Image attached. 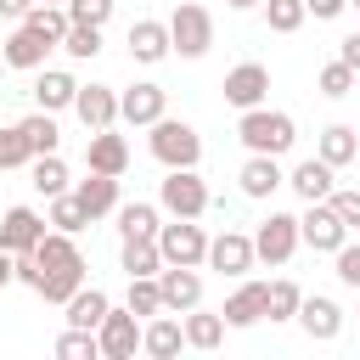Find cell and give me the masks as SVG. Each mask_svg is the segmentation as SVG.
Returning <instances> with one entry per match:
<instances>
[{
  "instance_id": "obj_4",
  "label": "cell",
  "mask_w": 360,
  "mask_h": 360,
  "mask_svg": "<svg viewBox=\"0 0 360 360\" xmlns=\"http://www.w3.org/2000/svg\"><path fill=\"white\" fill-rule=\"evenodd\" d=\"M208 45H214V17H208V6L180 0V6L169 11V51H180V56H208Z\"/></svg>"
},
{
  "instance_id": "obj_49",
  "label": "cell",
  "mask_w": 360,
  "mask_h": 360,
  "mask_svg": "<svg viewBox=\"0 0 360 360\" xmlns=\"http://www.w3.org/2000/svg\"><path fill=\"white\" fill-rule=\"evenodd\" d=\"M225 6H236V11H248V6H259V0H225Z\"/></svg>"
},
{
  "instance_id": "obj_28",
  "label": "cell",
  "mask_w": 360,
  "mask_h": 360,
  "mask_svg": "<svg viewBox=\"0 0 360 360\" xmlns=\"http://www.w3.org/2000/svg\"><path fill=\"white\" fill-rule=\"evenodd\" d=\"M321 163H332V169H343L349 158H360V135L349 129V124H326L321 129V152H315Z\"/></svg>"
},
{
  "instance_id": "obj_31",
  "label": "cell",
  "mask_w": 360,
  "mask_h": 360,
  "mask_svg": "<svg viewBox=\"0 0 360 360\" xmlns=\"http://www.w3.org/2000/svg\"><path fill=\"white\" fill-rule=\"evenodd\" d=\"M180 326H186V343H191V349H219V343H225V315H202V304L186 309Z\"/></svg>"
},
{
  "instance_id": "obj_6",
  "label": "cell",
  "mask_w": 360,
  "mask_h": 360,
  "mask_svg": "<svg viewBox=\"0 0 360 360\" xmlns=\"http://www.w3.org/2000/svg\"><path fill=\"white\" fill-rule=\"evenodd\" d=\"M158 253H163V264H202L208 236H202V225L174 219V225H158Z\"/></svg>"
},
{
  "instance_id": "obj_11",
  "label": "cell",
  "mask_w": 360,
  "mask_h": 360,
  "mask_svg": "<svg viewBox=\"0 0 360 360\" xmlns=\"http://www.w3.org/2000/svg\"><path fill=\"white\" fill-rule=\"evenodd\" d=\"M73 112H79L84 129H107V124H118V90L112 84H79L73 90Z\"/></svg>"
},
{
  "instance_id": "obj_21",
  "label": "cell",
  "mask_w": 360,
  "mask_h": 360,
  "mask_svg": "<svg viewBox=\"0 0 360 360\" xmlns=\"http://www.w3.org/2000/svg\"><path fill=\"white\" fill-rule=\"evenodd\" d=\"M129 56L135 62H163L169 56V22H152V17L129 22Z\"/></svg>"
},
{
  "instance_id": "obj_48",
  "label": "cell",
  "mask_w": 360,
  "mask_h": 360,
  "mask_svg": "<svg viewBox=\"0 0 360 360\" xmlns=\"http://www.w3.org/2000/svg\"><path fill=\"white\" fill-rule=\"evenodd\" d=\"M28 6H34V0H0V17H22Z\"/></svg>"
},
{
  "instance_id": "obj_14",
  "label": "cell",
  "mask_w": 360,
  "mask_h": 360,
  "mask_svg": "<svg viewBox=\"0 0 360 360\" xmlns=\"http://www.w3.org/2000/svg\"><path fill=\"white\" fill-rule=\"evenodd\" d=\"M39 236H45V214H34V208H6L0 214V248L6 253H34Z\"/></svg>"
},
{
  "instance_id": "obj_8",
  "label": "cell",
  "mask_w": 360,
  "mask_h": 360,
  "mask_svg": "<svg viewBox=\"0 0 360 360\" xmlns=\"http://www.w3.org/2000/svg\"><path fill=\"white\" fill-rule=\"evenodd\" d=\"M298 242H309L315 253H338L343 242H349V225L332 214V202L321 197V202H309V214L298 219Z\"/></svg>"
},
{
  "instance_id": "obj_5",
  "label": "cell",
  "mask_w": 360,
  "mask_h": 360,
  "mask_svg": "<svg viewBox=\"0 0 360 360\" xmlns=\"http://www.w3.org/2000/svg\"><path fill=\"white\" fill-rule=\"evenodd\" d=\"M158 208L174 214V219H197V214L208 208V186H202V174H197V169H169L163 186H158Z\"/></svg>"
},
{
  "instance_id": "obj_36",
  "label": "cell",
  "mask_w": 360,
  "mask_h": 360,
  "mask_svg": "<svg viewBox=\"0 0 360 360\" xmlns=\"http://www.w3.org/2000/svg\"><path fill=\"white\" fill-rule=\"evenodd\" d=\"M129 309L141 321H152L163 309V292H158V276H129Z\"/></svg>"
},
{
  "instance_id": "obj_43",
  "label": "cell",
  "mask_w": 360,
  "mask_h": 360,
  "mask_svg": "<svg viewBox=\"0 0 360 360\" xmlns=\"http://www.w3.org/2000/svg\"><path fill=\"white\" fill-rule=\"evenodd\" d=\"M338 281L360 292V242H343L338 248Z\"/></svg>"
},
{
  "instance_id": "obj_33",
  "label": "cell",
  "mask_w": 360,
  "mask_h": 360,
  "mask_svg": "<svg viewBox=\"0 0 360 360\" xmlns=\"http://www.w3.org/2000/svg\"><path fill=\"white\" fill-rule=\"evenodd\" d=\"M118 231L124 236H158V202H118Z\"/></svg>"
},
{
  "instance_id": "obj_16",
  "label": "cell",
  "mask_w": 360,
  "mask_h": 360,
  "mask_svg": "<svg viewBox=\"0 0 360 360\" xmlns=\"http://www.w3.org/2000/svg\"><path fill=\"white\" fill-rule=\"evenodd\" d=\"M84 163H90L96 174H124V169H129V141H124V135H112V124H107V129H90Z\"/></svg>"
},
{
  "instance_id": "obj_1",
  "label": "cell",
  "mask_w": 360,
  "mask_h": 360,
  "mask_svg": "<svg viewBox=\"0 0 360 360\" xmlns=\"http://www.w3.org/2000/svg\"><path fill=\"white\" fill-rule=\"evenodd\" d=\"M17 281L34 287L45 304H68L84 287V259H79L73 236L68 231H45L34 242V253H17Z\"/></svg>"
},
{
  "instance_id": "obj_42",
  "label": "cell",
  "mask_w": 360,
  "mask_h": 360,
  "mask_svg": "<svg viewBox=\"0 0 360 360\" xmlns=\"http://www.w3.org/2000/svg\"><path fill=\"white\" fill-rule=\"evenodd\" d=\"M62 6H68V22H90V28L112 17V0H62Z\"/></svg>"
},
{
  "instance_id": "obj_38",
  "label": "cell",
  "mask_w": 360,
  "mask_h": 360,
  "mask_svg": "<svg viewBox=\"0 0 360 360\" xmlns=\"http://www.w3.org/2000/svg\"><path fill=\"white\" fill-rule=\"evenodd\" d=\"M56 354H62V360H96V354H101V343H96V332L68 326V332L56 338Z\"/></svg>"
},
{
  "instance_id": "obj_9",
  "label": "cell",
  "mask_w": 360,
  "mask_h": 360,
  "mask_svg": "<svg viewBox=\"0 0 360 360\" xmlns=\"http://www.w3.org/2000/svg\"><path fill=\"white\" fill-rule=\"evenodd\" d=\"M292 248H298V214H270L253 231V259H264V264H287Z\"/></svg>"
},
{
  "instance_id": "obj_2",
  "label": "cell",
  "mask_w": 360,
  "mask_h": 360,
  "mask_svg": "<svg viewBox=\"0 0 360 360\" xmlns=\"http://www.w3.org/2000/svg\"><path fill=\"white\" fill-rule=\"evenodd\" d=\"M236 135H242V146H248V152H270V158H281V152L298 141V129H292V112H276V107H264V101L242 112Z\"/></svg>"
},
{
  "instance_id": "obj_29",
  "label": "cell",
  "mask_w": 360,
  "mask_h": 360,
  "mask_svg": "<svg viewBox=\"0 0 360 360\" xmlns=\"http://www.w3.org/2000/svg\"><path fill=\"white\" fill-rule=\"evenodd\" d=\"M28 180H34L39 197H62L68 191V163L56 152H39V158H28Z\"/></svg>"
},
{
  "instance_id": "obj_44",
  "label": "cell",
  "mask_w": 360,
  "mask_h": 360,
  "mask_svg": "<svg viewBox=\"0 0 360 360\" xmlns=\"http://www.w3.org/2000/svg\"><path fill=\"white\" fill-rule=\"evenodd\" d=\"M326 202H332V214H338L349 231L360 225V191H338V186H332V197H326Z\"/></svg>"
},
{
  "instance_id": "obj_41",
  "label": "cell",
  "mask_w": 360,
  "mask_h": 360,
  "mask_svg": "<svg viewBox=\"0 0 360 360\" xmlns=\"http://www.w3.org/2000/svg\"><path fill=\"white\" fill-rule=\"evenodd\" d=\"M315 84H321V96H349V90H354V68H349V62H326Z\"/></svg>"
},
{
  "instance_id": "obj_10",
  "label": "cell",
  "mask_w": 360,
  "mask_h": 360,
  "mask_svg": "<svg viewBox=\"0 0 360 360\" xmlns=\"http://www.w3.org/2000/svg\"><path fill=\"white\" fill-rule=\"evenodd\" d=\"M158 292H163V309H169V315L197 309V304H202V276H197V264H163V270H158Z\"/></svg>"
},
{
  "instance_id": "obj_19",
  "label": "cell",
  "mask_w": 360,
  "mask_h": 360,
  "mask_svg": "<svg viewBox=\"0 0 360 360\" xmlns=\"http://www.w3.org/2000/svg\"><path fill=\"white\" fill-rule=\"evenodd\" d=\"M180 343H186V326H180L169 309H158V315L141 326V354H152V360H169V354H180Z\"/></svg>"
},
{
  "instance_id": "obj_7",
  "label": "cell",
  "mask_w": 360,
  "mask_h": 360,
  "mask_svg": "<svg viewBox=\"0 0 360 360\" xmlns=\"http://www.w3.org/2000/svg\"><path fill=\"white\" fill-rule=\"evenodd\" d=\"M96 343H101L107 360H135V349H141V315L135 309H107L101 326H96Z\"/></svg>"
},
{
  "instance_id": "obj_37",
  "label": "cell",
  "mask_w": 360,
  "mask_h": 360,
  "mask_svg": "<svg viewBox=\"0 0 360 360\" xmlns=\"http://www.w3.org/2000/svg\"><path fill=\"white\" fill-rule=\"evenodd\" d=\"M62 51H68V56H79V62H90V56L101 51V28H90V22H68Z\"/></svg>"
},
{
  "instance_id": "obj_12",
  "label": "cell",
  "mask_w": 360,
  "mask_h": 360,
  "mask_svg": "<svg viewBox=\"0 0 360 360\" xmlns=\"http://www.w3.org/2000/svg\"><path fill=\"white\" fill-rule=\"evenodd\" d=\"M202 264H214L219 276H248V270H253V236L219 231V236L208 242V259H202Z\"/></svg>"
},
{
  "instance_id": "obj_45",
  "label": "cell",
  "mask_w": 360,
  "mask_h": 360,
  "mask_svg": "<svg viewBox=\"0 0 360 360\" xmlns=\"http://www.w3.org/2000/svg\"><path fill=\"white\" fill-rule=\"evenodd\" d=\"M343 6H349V0H304V11H315L321 22H332V17H343Z\"/></svg>"
},
{
  "instance_id": "obj_52",
  "label": "cell",
  "mask_w": 360,
  "mask_h": 360,
  "mask_svg": "<svg viewBox=\"0 0 360 360\" xmlns=\"http://www.w3.org/2000/svg\"><path fill=\"white\" fill-rule=\"evenodd\" d=\"M0 68H6V56H0Z\"/></svg>"
},
{
  "instance_id": "obj_47",
  "label": "cell",
  "mask_w": 360,
  "mask_h": 360,
  "mask_svg": "<svg viewBox=\"0 0 360 360\" xmlns=\"http://www.w3.org/2000/svg\"><path fill=\"white\" fill-rule=\"evenodd\" d=\"M11 281H17V253L0 248V287H11Z\"/></svg>"
},
{
  "instance_id": "obj_50",
  "label": "cell",
  "mask_w": 360,
  "mask_h": 360,
  "mask_svg": "<svg viewBox=\"0 0 360 360\" xmlns=\"http://www.w3.org/2000/svg\"><path fill=\"white\" fill-rule=\"evenodd\" d=\"M349 6H354V11H360V0H349Z\"/></svg>"
},
{
  "instance_id": "obj_20",
  "label": "cell",
  "mask_w": 360,
  "mask_h": 360,
  "mask_svg": "<svg viewBox=\"0 0 360 360\" xmlns=\"http://www.w3.org/2000/svg\"><path fill=\"white\" fill-rule=\"evenodd\" d=\"M236 180H242V197H253V202H264L276 186H287V174H281V163H276L270 152H253V158L242 163Z\"/></svg>"
},
{
  "instance_id": "obj_27",
  "label": "cell",
  "mask_w": 360,
  "mask_h": 360,
  "mask_svg": "<svg viewBox=\"0 0 360 360\" xmlns=\"http://www.w3.org/2000/svg\"><path fill=\"white\" fill-rule=\"evenodd\" d=\"M22 28H34L45 45H62V34H68V6H45V0H34V6L22 11Z\"/></svg>"
},
{
  "instance_id": "obj_17",
  "label": "cell",
  "mask_w": 360,
  "mask_h": 360,
  "mask_svg": "<svg viewBox=\"0 0 360 360\" xmlns=\"http://www.w3.org/2000/svg\"><path fill=\"white\" fill-rule=\"evenodd\" d=\"M292 321H298L315 343H332V338L343 332V309H338L332 298H321V292H315V298H298V315H292Z\"/></svg>"
},
{
  "instance_id": "obj_34",
  "label": "cell",
  "mask_w": 360,
  "mask_h": 360,
  "mask_svg": "<svg viewBox=\"0 0 360 360\" xmlns=\"http://www.w3.org/2000/svg\"><path fill=\"white\" fill-rule=\"evenodd\" d=\"M298 298H304V292H298L292 281H264V315H270V321H292V315H298Z\"/></svg>"
},
{
  "instance_id": "obj_30",
  "label": "cell",
  "mask_w": 360,
  "mask_h": 360,
  "mask_svg": "<svg viewBox=\"0 0 360 360\" xmlns=\"http://www.w3.org/2000/svg\"><path fill=\"white\" fill-rule=\"evenodd\" d=\"M124 276H158L163 270V253H158V236H124Z\"/></svg>"
},
{
  "instance_id": "obj_24",
  "label": "cell",
  "mask_w": 360,
  "mask_h": 360,
  "mask_svg": "<svg viewBox=\"0 0 360 360\" xmlns=\"http://www.w3.org/2000/svg\"><path fill=\"white\" fill-rule=\"evenodd\" d=\"M287 186H292L304 202H321V197H332V163H321V158H304V163L287 174Z\"/></svg>"
},
{
  "instance_id": "obj_46",
  "label": "cell",
  "mask_w": 360,
  "mask_h": 360,
  "mask_svg": "<svg viewBox=\"0 0 360 360\" xmlns=\"http://www.w3.org/2000/svg\"><path fill=\"white\" fill-rule=\"evenodd\" d=\"M338 62H349V68L360 73V34H349V39L338 45Z\"/></svg>"
},
{
  "instance_id": "obj_15",
  "label": "cell",
  "mask_w": 360,
  "mask_h": 360,
  "mask_svg": "<svg viewBox=\"0 0 360 360\" xmlns=\"http://www.w3.org/2000/svg\"><path fill=\"white\" fill-rule=\"evenodd\" d=\"M264 90H270V68H259V62H242V68H231L225 73V101L231 107H259L264 101Z\"/></svg>"
},
{
  "instance_id": "obj_18",
  "label": "cell",
  "mask_w": 360,
  "mask_h": 360,
  "mask_svg": "<svg viewBox=\"0 0 360 360\" xmlns=\"http://www.w3.org/2000/svg\"><path fill=\"white\" fill-rule=\"evenodd\" d=\"M51 51H56V45H45L34 28H17V34H6V39H0V56H6V68H22V73H39Z\"/></svg>"
},
{
  "instance_id": "obj_40",
  "label": "cell",
  "mask_w": 360,
  "mask_h": 360,
  "mask_svg": "<svg viewBox=\"0 0 360 360\" xmlns=\"http://www.w3.org/2000/svg\"><path fill=\"white\" fill-rule=\"evenodd\" d=\"M34 152H28V141H22V129L17 124H0V169H22Z\"/></svg>"
},
{
  "instance_id": "obj_13",
  "label": "cell",
  "mask_w": 360,
  "mask_h": 360,
  "mask_svg": "<svg viewBox=\"0 0 360 360\" xmlns=\"http://www.w3.org/2000/svg\"><path fill=\"white\" fill-rule=\"evenodd\" d=\"M163 84H129V90H118V118L124 124H135V129H146V124H158L163 118Z\"/></svg>"
},
{
  "instance_id": "obj_23",
  "label": "cell",
  "mask_w": 360,
  "mask_h": 360,
  "mask_svg": "<svg viewBox=\"0 0 360 360\" xmlns=\"http://www.w3.org/2000/svg\"><path fill=\"white\" fill-rule=\"evenodd\" d=\"M73 197H79V208H84L90 219L112 214V208H118V174H96V169H90V180H79Z\"/></svg>"
},
{
  "instance_id": "obj_51",
  "label": "cell",
  "mask_w": 360,
  "mask_h": 360,
  "mask_svg": "<svg viewBox=\"0 0 360 360\" xmlns=\"http://www.w3.org/2000/svg\"><path fill=\"white\" fill-rule=\"evenodd\" d=\"M45 6H62V0H45Z\"/></svg>"
},
{
  "instance_id": "obj_26",
  "label": "cell",
  "mask_w": 360,
  "mask_h": 360,
  "mask_svg": "<svg viewBox=\"0 0 360 360\" xmlns=\"http://www.w3.org/2000/svg\"><path fill=\"white\" fill-rule=\"evenodd\" d=\"M107 309H112V298H107L101 287H79V292L68 298V326H84V332H96Z\"/></svg>"
},
{
  "instance_id": "obj_25",
  "label": "cell",
  "mask_w": 360,
  "mask_h": 360,
  "mask_svg": "<svg viewBox=\"0 0 360 360\" xmlns=\"http://www.w3.org/2000/svg\"><path fill=\"white\" fill-rule=\"evenodd\" d=\"M225 326H253V321H264V281H248V287H236L231 298H225Z\"/></svg>"
},
{
  "instance_id": "obj_3",
  "label": "cell",
  "mask_w": 360,
  "mask_h": 360,
  "mask_svg": "<svg viewBox=\"0 0 360 360\" xmlns=\"http://www.w3.org/2000/svg\"><path fill=\"white\" fill-rule=\"evenodd\" d=\"M146 129H152V158H158L163 169H197L202 135H197L186 118H158V124H146Z\"/></svg>"
},
{
  "instance_id": "obj_22",
  "label": "cell",
  "mask_w": 360,
  "mask_h": 360,
  "mask_svg": "<svg viewBox=\"0 0 360 360\" xmlns=\"http://www.w3.org/2000/svg\"><path fill=\"white\" fill-rule=\"evenodd\" d=\"M73 73H62V68H39V79H34V101H39V112H62V107H73Z\"/></svg>"
},
{
  "instance_id": "obj_39",
  "label": "cell",
  "mask_w": 360,
  "mask_h": 360,
  "mask_svg": "<svg viewBox=\"0 0 360 360\" xmlns=\"http://www.w3.org/2000/svg\"><path fill=\"white\" fill-rule=\"evenodd\" d=\"M304 17H309V11H304V0H264V22H270L276 34H292Z\"/></svg>"
},
{
  "instance_id": "obj_35",
  "label": "cell",
  "mask_w": 360,
  "mask_h": 360,
  "mask_svg": "<svg viewBox=\"0 0 360 360\" xmlns=\"http://www.w3.org/2000/svg\"><path fill=\"white\" fill-rule=\"evenodd\" d=\"M45 225H56V231H68V236H73V231H84V225H90V214L79 208V197H68V191H62V197H51Z\"/></svg>"
},
{
  "instance_id": "obj_32",
  "label": "cell",
  "mask_w": 360,
  "mask_h": 360,
  "mask_svg": "<svg viewBox=\"0 0 360 360\" xmlns=\"http://www.w3.org/2000/svg\"><path fill=\"white\" fill-rule=\"evenodd\" d=\"M17 129H22V141H28V152H34V158H39V152H56V141H62V135H56V118H51V112H28V118H22Z\"/></svg>"
}]
</instances>
